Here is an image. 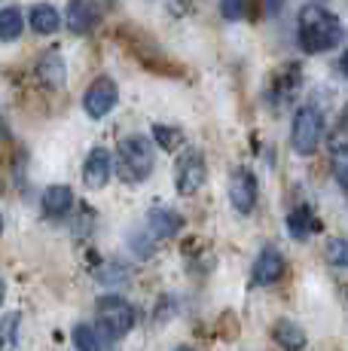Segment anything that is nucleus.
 <instances>
[{"label": "nucleus", "instance_id": "20", "mask_svg": "<svg viewBox=\"0 0 348 351\" xmlns=\"http://www.w3.org/2000/svg\"><path fill=\"white\" fill-rule=\"evenodd\" d=\"M153 141H156L162 150H177V144L184 141V134L171 125H153Z\"/></svg>", "mask_w": 348, "mask_h": 351}, {"label": "nucleus", "instance_id": "22", "mask_svg": "<svg viewBox=\"0 0 348 351\" xmlns=\"http://www.w3.org/2000/svg\"><path fill=\"white\" fill-rule=\"evenodd\" d=\"M220 12L229 22H238V19L247 12V0H220Z\"/></svg>", "mask_w": 348, "mask_h": 351}, {"label": "nucleus", "instance_id": "4", "mask_svg": "<svg viewBox=\"0 0 348 351\" xmlns=\"http://www.w3.org/2000/svg\"><path fill=\"white\" fill-rule=\"evenodd\" d=\"M321 134H324V119L314 107H299L297 117H293V125H290V144L299 156H312L318 153L321 147Z\"/></svg>", "mask_w": 348, "mask_h": 351}, {"label": "nucleus", "instance_id": "3", "mask_svg": "<svg viewBox=\"0 0 348 351\" xmlns=\"http://www.w3.org/2000/svg\"><path fill=\"white\" fill-rule=\"evenodd\" d=\"M95 312H98V324H101V333L113 336V339L125 336L135 327V308L123 296H101L95 302Z\"/></svg>", "mask_w": 348, "mask_h": 351}, {"label": "nucleus", "instance_id": "6", "mask_svg": "<svg viewBox=\"0 0 348 351\" xmlns=\"http://www.w3.org/2000/svg\"><path fill=\"white\" fill-rule=\"evenodd\" d=\"M116 101H119L116 83H113L110 77H98L95 83L89 86V92H86L83 107H86V113H89L92 119H104L107 113L116 107Z\"/></svg>", "mask_w": 348, "mask_h": 351}, {"label": "nucleus", "instance_id": "26", "mask_svg": "<svg viewBox=\"0 0 348 351\" xmlns=\"http://www.w3.org/2000/svg\"><path fill=\"white\" fill-rule=\"evenodd\" d=\"M174 351H192V348H174Z\"/></svg>", "mask_w": 348, "mask_h": 351}, {"label": "nucleus", "instance_id": "11", "mask_svg": "<svg viewBox=\"0 0 348 351\" xmlns=\"http://www.w3.org/2000/svg\"><path fill=\"white\" fill-rule=\"evenodd\" d=\"M98 25V6L92 0H71L68 6V28L73 34H89Z\"/></svg>", "mask_w": 348, "mask_h": 351}, {"label": "nucleus", "instance_id": "10", "mask_svg": "<svg viewBox=\"0 0 348 351\" xmlns=\"http://www.w3.org/2000/svg\"><path fill=\"white\" fill-rule=\"evenodd\" d=\"M37 80L46 86V89H64V83H68L64 58L58 56V52H46L37 64Z\"/></svg>", "mask_w": 348, "mask_h": 351}, {"label": "nucleus", "instance_id": "14", "mask_svg": "<svg viewBox=\"0 0 348 351\" xmlns=\"http://www.w3.org/2000/svg\"><path fill=\"white\" fill-rule=\"evenodd\" d=\"M275 342L284 351H303L306 348V330L293 321H278L275 324Z\"/></svg>", "mask_w": 348, "mask_h": 351}, {"label": "nucleus", "instance_id": "9", "mask_svg": "<svg viewBox=\"0 0 348 351\" xmlns=\"http://www.w3.org/2000/svg\"><path fill=\"white\" fill-rule=\"evenodd\" d=\"M281 275H284V256H281L275 247H263L260 256L253 260V272H251L253 285H260V287L275 285Z\"/></svg>", "mask_w": 348, "mask_h": 351}, {"label": "nucleus", "instance_id": "15", "mask_svg": "<svg viewBox=\"0 0 348 351\" xmlns=\"http://www.w3.org/2000/svg\"><path fill=\"white\" fill-rule=\"evenodd\" d=\"M58 25H62V19H58V10L52 3H37L31 10V28L37 34H55Z\"/></svg>", "mask_w": 348, "mask_h": 351}, {"label": "nucleus", "instance_id": "21", "mask_svg": "<svg viewBox=\"0 0 348 351\" xmlns=\"http://www.w3.org/2000/svg\"><path fill=\"white\" fill-rule=\"evenodd\" d=\"M327 260H330V266H336V269L348 266V245H345V239H330V241H327Z\"/></svg>", "mask_w": 348, "mask_h": 351}, {"label": "nucleus", "instance_id": "24", "mask_svg": "<svg viewBox=\"0 0 348 351\" xmlns=\"http://www.w3.org/2000/svg\"><path fill=\"white\" fill-rule=\"evenodd\" d=\"M3 296H6V287H3V281H0V306H3Z\"/></svg>", "mask_w": 348, "mask_h": 351}, {"label": "nucleus", "instance_id": "23", "mask_svg": "<svg viewBox=\"0 0 348 351\" xmlns=\"http://www.w3.org/2000/svg\"><path fill=\"white\" fill-rule=\"evenodd\" d=\"M281 6H284V0H266V10H269V16H278Z\"/></svg>", "mask_w": 348, "mask_h": 351}, {"label": "nucleus", "instance_id": "7", "mask_svg": "<svg viewBox=\"0 0 348 351\" xmlns=\"http://www.w3.org/2000/svg\"><path fill=\"white\" fill-rule=\"evenodd\" d=\"M229 202L236 211H253V205H257V178H253V171H247V168H236L232 171V180H229Z\"/></svg>", "mask_w": 348, "mask_h": 351}, {"label": "nucleus", "instance_id": "18", "mask_svg": "<svg viewBox=\"0 0 348 351\" xmlns=\"http://www.w3.org/2000/svg\"><path fill=\"white\" fill-rule=\"evenodd\" d=\"M18 312H10L3 321H0V351H12L16 348V339H18Z\"/></svg>", "mask_w": 348, "mask_h": 351}, {"label": "nucleus", "instance_id": "1", "mask_svg": "<svg viewBox=\"0 0 348 351\" xmlns=\"http://www.w3.org/2000/svg\"><path fill=\"white\" fill-rule=\"evenodd\" d=\"M297 37H299L303 52L318 56V52H330L333 46L343 43V25H339V19L333 16L327 6L309 3V6H303V10H299Z\"/></svg>", "mask_w": 348, "mask_h": 351}, {"label": "nucleus", "instance_id": "19", "mask_svg": "<svg viewBox=\"0 0 348 351\" xmlns=\"http://www.w3.org/2000/svg\"><path fill=\"white\" fill-rule=\"evenodd\" d=\"M73 346L79 351H104L101 339H98V333L89 327V324H77V327H73Z\"/></svg>", "mask_w": 348, "mask_h": 351}, {"label": "nucleus", "instance_id": "12", "mask_svg": "<svg viewBox=\"0 0 348 351\" xmlns=\"http://www.w3.org/2000/svg\"><path fill=\"white\" fill-rule=\"evenodd\" d=\"M71 205H73L71 186L55 184V186H49V190L43 193V214L46 217H64V214L71 211Z\"/></svg>", "mask_w": 348, "mask_h": 351}, {"label": "nucleus", "instance_id": "2", "mask_svg": "<svg viewBox=\"0 0 348 351\" xmlns=\"http://www.w3.org/2000/svg\"><path fill=\"white\" fill-rule=\"evenodd\" d=\"M116 162H119V178L125 184H140L153 174V144L144 138V134H129V138L119 141L116 150Z\"/></svg>", "mask_w": 348, "mask_h": 351}, {"label": "nucleus", "instance_id": "13", "mask_svg": "<svg viewBox=\"0 0 348 351\" xmlns=\"http://www.w3.org/2000/svg\"><path fill=\"white\" fill-rule=\"evenodd\" d=\"M180 226H184L180 214L169 211V208H153L150 211V232L156 239H171V235L180 232Z\"/></svg>", "mask_w": 348, "mask_h": 351}, {"label": "nucleus", "instance_id": "25", "mask_svg": "<svg viewBox=\"0 0 348 351\" xmlns=\"http://www.w3.org/2000/svg\"><path fill=\"white\" fill-rule=\"evenodd\" d=\"M0 235H3V217H0Z\"/></svg>", "mask_w": 348, "mask_h": 351}, {"label": "nucleus", "instance_id": "16", "mask_svg": "<svg viewBox=\"0 0 348 351\" xmlns=\"http://www.w3.org/2000/svg\"><path fill=\"white\" fill-rule=\"evenodd\" d=\"M22 28H25V19H22V10H16V6H6V10H0V40H18L22 37Z\"/></svg>", "mask_w": 348, "mask_h": 351}, {"label": "nucleus", "instance_id": "5", "mask_svg": "<svg viewBox=\"0 0 348 351\" xmlns=\"http://www.w3.org/2000/svg\"><path fill=\"white\" fill-rule=\"evenodd\" d=\"M208 180V165L205 156L199 150H186L180 153L177 165H174V186L180 195H196Z\"/></svg>", "mask_w": 348, "mask_h": 351}, {"label": "nucleus", "instance_id": "8", "mask_svg": "<svg viewBox=\"0 0 348 351\" xmlns=\"http://www.w3.org/2000/svg\"><path fill=\"white\" fill-rule=\"evenodd\" d=\"M110 174H113V156H110V150H104V147H95V150L89 153V159H86V165H83L86 186H92V190H101V186H107Z\"/></svg>", "mask_w": 348, "mask_h": 351}, {"label": "nucleus", "instance_id": "17", "mask_svg": "<svg viewBox=\"0 0 348 351\" xmlns=\"http://www.w3.org/2000/svg\"><path fill=\"white\" fill-rule=\"evenodd\" d=\"M287 229H290L293 239H306L309 232H314V229H318V223H314V217H312L309 208H297V211L287 217Z\"/></svg>", "mask_w": 348, "mask_h": 351}]
</instances>
